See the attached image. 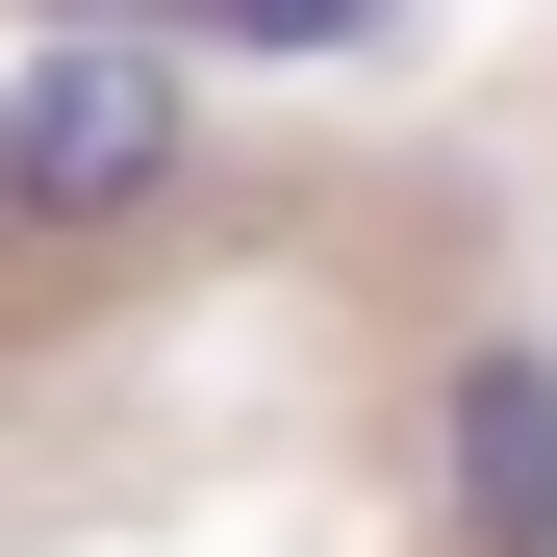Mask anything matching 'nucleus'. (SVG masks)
I'll return each mask as SVG.
<instances>
[{
    "instance_id": "nucleus-2",
    "label": "nucleus",
    "mask_w": 557,
    "mask_h": 557,
    "mask_svg": "<svg viewBox=\"0 0 557 557\" xmlns=\"http://www.w3.org/2000/svg\"><path fill=\"white\" fill-rule=\"evenodd\" d=\"M431 532L456 557H557V355L532 330H456L431 355Z\"/></svg>"
},
{
    "instance_id": "nucleus-3",
    "label": "nucleus",
    "mask_w": 557,
    "mask_h": 557,
    "mask_svg": "<svg viewBox=\"0 0 557 557\" xmlns=\"http://www.w3.org/2000/svg\"><path fill=\"white\" fill-rule=\"evenodd\" d=\"M203 26H253V51H330V26H355V0H203Z\"/></svg>"
},
{
    "instance_id": "nucleus-1",
    "label": "nucleus",
    "mask_w": 557,
    "mask_h": 557,
    "mask_svg": "<svg viewBox=\"0 0 557 557\" xmlns=\"http://www.w3.org/2000/svg\"><path fill=\"white\" fill-rule=\"evenodd\" d=\"M177 152H203L177 51L152 26H51L26 102H0V228H127V203H177Z\"/></svg>"
}]
</instances>
